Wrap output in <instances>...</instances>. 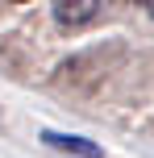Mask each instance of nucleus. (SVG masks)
I'll list each match as a JSON object with an SVG mask.
<instances>
[{"mask_svg":"<svg viewBox=\"0 0 154 158\" xmlns=\"http://www.w3.org/2000/svg\"><path fill=\"white\" fill-rule=\"evenodd\" d=\"M108 0H54V21L63 29H83L104 13Z\"/></svg>","mask_w":154,"mask_h":158,"instance_id":"nucleus-1","label":"nucleus"},{"mask_svg":"<svg viewBox=\"0 0 154 158\" xmlns=\"http://www.w3.org/2000/svg\"><path fill=\"white\" fill-rule=\"evenodd\" d=\"M42 142L50 146V150H63V154H75V158H104L96 142H88V137H75V133H54V129H46L42 133Z\"/></svg>","mask_w":154,"mask_h":158,"instance_id":"nucleus-2","label":"nucleus"},{"mask_svg":"<svg viewBox=\"0 0 154 158\" xmlns=\"http://www.w3.org/2000/svg\"><path fill=\"white\" fill-rule=\"evenodd\" d=\"M146 4H150V17H154V0H146Z\"/></svg>","mask_w":154,"mask_h":158,"instance_id":"nucleus-3","label":"nucleus"},{"mask_svg":"<svg viewBox=\"0 0 154 158\" xmlns=\"http://www.w3.org/2000/svg\"><path fill=\"white\" fill-rule=\"evenodd\" d=\"M17 4H25V0H17Z\"/></svg>","mask_w":154,"mask_h":158,"instance_id":"nucleus-4","label":"nucleus"}]
</instances>
